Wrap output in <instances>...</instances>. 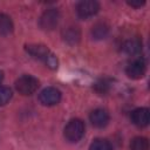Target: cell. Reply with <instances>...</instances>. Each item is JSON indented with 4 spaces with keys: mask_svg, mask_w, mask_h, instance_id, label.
Here are the masks:
<instances>
[{
    "mask_svg": "<svg viewBox=\"0 0 150 150\" xmlns=\"http://www.w3.org/2000/svg\"><path fill=\"white\" fill-rule=\"evenodd\" d=\"M26 50L29 55H32L33 57L45 62L49 68L52 69H56L57 68V59L56 56L45 46V45H27L26 46Z\"/></svg>",
    "mask_w": 150,
    "mask_h": 150,
    "instance_id": "6da1fadb",
    "label": "cell"
},
{
    "mask_svg": "<svg viewBox=\"0 0 150 150\" xmlns=\"http://www.w3.org/2000/svg\"><path fill=\"white\" fill-rule=\"evenodd\" d=\"M84 130H86L84 123L80 118L70 120L64 128V137L69 142H73V143L79 142L83 137Z\"/></svg>",
    "mask_w": 150,
    "mask_h": 150,
    "instance_id": "7a4b0ae2",
    "label": "cell"
},
{
    "mask_svg": "<svg viewBox=\"0 0 150 150\" xmlns=\"http://www.w3.org/2000/svg\"><path fill=\"white\" fill-rule=\"evenodd\" d=\"M39 80L32 75H22L15 81V89L22 95H32L39 88Z\"/></svg>",
    "mask_w": 150,
    "mask_h": 150,
    "instance_id": "3957f363",
    "label": "cell"
},
{
    "mask_svg": "<svg viewBox=\"0 0 150 150\" xmlns=\"http://www.w3.org/2000/svg\"><path fill=\"white\" fill-rule=\"evenodd\" d=\"M60 21V13L55 8H50L43 12L39 20V25L43 30H53L56 28Z\"/></svg>",
    "mask_w": 150,
    "mask_h": 150,
    "instance_id": "277c9868",
    "label": "cell"
},
{
    "mask_svg": "<svg viewBox=\"0 0 150 150\" xmlns=\"http://www.w3.org/2000/svg\"><path fill=\"white\" fill-rule=\"evenodd\" d=\"M100 9V4L95 0H84L79 2L76 7L77 15L81 19H88L90 16H94Z\"/></svg>",
    "mask_w": 150,
    "mask_h": 150,
    "instance_id": "5b68a950",
    "label": "cell"
},
{
    "mask_svg": "<svg viewBox=\"0 0 150 150\" xmlns=\"http://www.w3.org/2000/svg\"><path fill=\"white\" fill-rule=\"evenodd\" d=\"M145 70H146V66H145V61L144 59L142 57H137V59H134L127 67L125 69V73L127 75L130 77V79H134V80H138V79H142L145 74Z\"/></svg>",
    "mask_w": 150,
    "mask_h": 150,
    "instance_id": "8992f818",
    "label": "cell"
},
{
    "mask_svg": "<svg viewBox=\"0 0 150 150\" xmlns=\"http://www.w3.org/2000/svg\"><path fill=\"white\" fill-rule=\"evenodd\" d=\"M61 100V93L59 89L53 88V87H48L46 89H43L40 95H39V101L41 104L50 107V105H55L60 102Z\"/></svg>",
    "mask_w": 150,
    "mask_h": 150,
    "instance_id": "52a82bcc",
    "label": "cell"
},
{
    "mask_svg": "<svg viewBox=\"0 0 150 150\" xmlns=\"http://www.w3.org/2000/svg\"><path fill=\"white\" fill-rule=\"evenodd\" d=\"M131 121L135 125L143 128L149 124L150 115L148 108H137L131 112Z\"/></svg>",
    "mask_w": 150,
    "mask_h": 150,
    "instance_id": "ba28073f",
    "label": "cell"
},
{
    "mask_svg": "<svg viewBox=\"0 0 150 150\" xmlns=\"http://www.w3.org/2000/svg\"><path fill=\"white\" fill-rule=\"evenodd\" d=\"M89 118H90V122H91V124L94 127H96V128H103L109 122V114L104 109L98 108V109H95V110L91 111Z\"/></svg>",
    "mask_w": 150,
    "mask_h": 150,
    "instance_id": "9c48e42d",
    "label": "cell"
},
{
    "mask_svg": "<svg viewBox=\"0 0 150 150\" xmlns=\"http://www.w3.org/2000/svg\"><path fill=\"white\" fill-rule=\"evenodd\" d=\"M62 38L63 40L69 43V45H75L80 41V38H81V33L77 27H74V26H70V27H67L63 32H62Z\"/></svg>",
    "mask_w": 150,
    "mask_h": 150,
    "instance_id": "30bf717a",
    "label": "cell"
},
{
    "mask_svg": "<svg viewBox=\"0 0 150 150\" xmlns=\"http://www.w3.org/2000/svg\"><path fill=\"white\" fill-rule=\"evenodd\" d=\"M109 33V27L104 22H97L96 25L93 26L91 28V35L96 40H102L104 39Z\"/></svg>",
    "mask_w": 150,
    "mask_h": 150,
    "instance_id": "8fae6325",
    "label": "cell"
},
{
    "mask_svg": "<svg viewBox=\"0 0 150 150\" xmlns=\"http://www.w3.org/2000/svg\"><path fill=\"white\" fill-rule=\"evenodd\" d=\"M122 50L129 55H135L138 54L142 50V43L138 40H128L123 43L122 46Z\"/></svg>",
    "mask_w": 150,
    "mask_h": 150,
    "instance_id": "7c38bea8",
    "label": "cell"
},
{
    "mask_svg": "<svg viewBox=\"0 0 150 150\" xmlns=\"http://www.w3.org/2000/svg\"><path fill=\"white\" fill-rule=\"evenodd\" d=\"M13 32V22L11 18L4 13H0V35H8Z\"/></svg>",
    "mask_w": 150,
    "mask_h": 150,
    "instance_id": "4fadbf2b",
    "label": "cell"
},
{
    "mask_svg": "<svg viewBox=\"0 0 150 150\" xmlns=\"http://www.w3.org/2000/svg\"><path fill=\"white\" fill-rule=\"evenodd\" d=\"M131 150H149V141L145 137H135L130 143Z\"/></svg>",
    "mask_w": 150,
    "mask_h": 150,
    "instance_id": "5bb4252c",
    "label": "cell"
},
{
    "mask_svg": "<svg viewBox=\"0 0 150 150\" xmlns=\"http://www.w3.org/2000/svg\"><path fill=\"white\" fill-rule=\"evenodd\" d=\"M89 150H112V146L107 139L97 138L90 144Z\"/></svg>",
    "mask_w": 150,
    "mask_h": 150,
    "instance_id": "9a60e30c",
    "label": "cell"
},
{
    "mask_svg": "<svg viewBox=\"0 0 150 150\" xmlns=\"http://www.w3.org/2000/svg\"><path fill=\"white\" fill-rule=\"evenodd\" d=\"M12 98V90L8 87H0V105H5Z\"/></svg>",
    "mask_w": 150,
    "mask_h": 150,
    "instance_id": "2e32d148",
    "label": "cell"
},
{
    "mask_svg": "<svg viewBox=\"0 0 150 150\" xmlns=\"http://www.w3.org/2000/svg\"><path fill=\"white\" fill-rule=\"evenodd\" d=\"M107 83H105V81H101V82H98L97 84H96V90L98 91V93H105L107 91Z\"/></svg>",
    "mask_w": 150,
    "mask_h": 150,
    "instance_id": "e0dca14e",
    "label": "cell"
},
{
    "mask_svg": "<svg viewBox=\"0 0 150 150\" xmlns=\"http://www.w3.org/2000/svg\"><path fill=\"white\" fill-rule=\"evenodd\" d=\"M144 4H145L144 1H128V5H129V6H131V7H136V8L143 6Z\"/></svg>",
    "mask_w": 150,
    "mask_h": 150,
    "instance_id": "ac0fdd59",
    "label": "cell"
},
{
    "mask_svg": "<svg viewBox=\"0 0 150 150\" xmlns=\"http://www.w3.org/2000/svg\"><path fill=\"white\" fill-rule=\"evenodd\" d=\"M2 79H4V73L0 70V83H1V81H2Z\"/></svg>",
    "mask_w": 150,
    "mask_h": 150,
    "instance_id": "d6986e66",
    "label": "cell"
}]
</instances>
